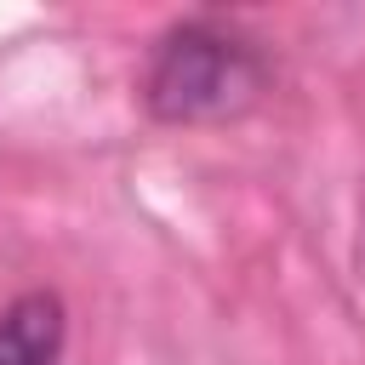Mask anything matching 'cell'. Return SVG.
Here are the masks:
<instances>
[{"label":"cell","mask_w":365,"mask_h":365,"mask_svg":"<svg viewBox=\"0 0 365 365\" xmlns=\"http://www.w3.org/2000/svg\"><path fill=\"white\" fill-rule=\"evenodd\" d=\"M148 108L171 125L194 120H228L257 103L262 91V63L251 46L211 23H182L160 40L154 68H148Z\"/></svg>","instance_id":"6da1fadb"},{"label":"cell","mask_w":365,"mask_h":365,"mask_svg":"<svg viewBox=\"0 0 365 365\" xmlns=\"http://www.w3.org/2000/svg\"><path fill=\"white\" fill-rule=\"evenodd\" d=\"M63 348V302L29 291L0 314V365H51Z\"/></svg>","instance_id":"7a4b0ae2"}]
</instances>
